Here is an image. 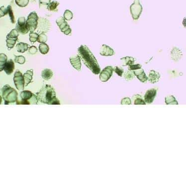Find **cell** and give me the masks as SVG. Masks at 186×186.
Returning <instances> with one entry per match:
<instances>
[{"label": "cell", "instance_id": "6da1fadb", "mask_svg": "<svg viewBox=\"0 0 186 186\" xmlns=\"http://www.w3.org/2000/svg\"><path fill=\"white\" fill-rule=\"evenodd\" d=\"M78 56L85 65L95 75L100 73V66L97 60L86 45H81L78 50Z\"/></svg>", "mask_w": 186, "mask_h": 186}, {"label": "cell", "instance_id": "7a4b0ae2", "mask_svg": "<svg viewBox=\"0 0 186 186\" xmlns=\"http://www.w3.org/2000/svg\"><path fill=\"white\" fill-rule=\"evenodd\" d=\"M38 101L48 105H60V102L56 97L55 89L50 85H47L36 94Z\"/></svg>", "mask_w": 186, "mask_h": 186}, {"label": "cell", "instance_id": "3957f363", "mask_svg": "<svg viewBox=\"0 0 186 186\" xmlns=\"http://www.w3.org/2000/svg\"><path fill=\"white\" fill-rule=\"evenodd\" d=\"M2 91L5 105L16 102L18 99V93L16 90L7 85L2 88Z\"/></svg>", "mask_w": 186, "mask_h": 186}, {"label": "cell", "instance_id": "277c9868", "mask_svg": "<svg viewBox=\"0 0 186 186\" xmlns=\"http://www.w3.org/2000/svg\"><path fill=\"white\" fill-rule=\"evenodd\" d=\"M20 96L21 100H17L16 101L17 105H36L38 101L36 95H34L29 90H22Z\"/></svg>", "mask_w": 186, "mask_h": 186}, {"label": "cell", "instance_id": "5b68a950", "mask_svg": "<svg viewBox=\"0 0 186 186\" xmlns=\"http://www.w3.org/2000/svg\"><path fill=\"white\" fill-rule=\"evenodd\" d=\"M38 17L35 12H32L29 15L26 21V25L30 32L35 30L38 25Z\"/></svg>", "mask_w": 186, "mask_h": 186}, {"label": "cell", "instance_id": "8992f818", "mask_svg": "<svg viewBox=\"0 0 186 186\" xmlns=\"http://www.w3.org/2000/svg\"><path fill=\"white\" fill-rule=\"evenodd\" d=\"M19 34L16 29H14L7 36V46L9 50L14 48L18 40Z\"/></svg>", "mask_w": 186, "mask_h": 186}, {"label": "cell", "instance_id": "52a82bcc", "mask_svg": "<svg viewBox=\"0 0 186 186\" xmlns=\"http://www.w3.org/2000/svg\"><path fill=\"white\" fill-rule=\"evenodd\" d=\"M130 11L134 20H137L139 18L142 11V7L140 4V0H135L134 3L130 7Z\"/></svg>", "mask_w": 186, "mask_h": 186}, {"label": "cell", "instance_id": "ba28073f", "mask_svg": "<svg viewBox=\"0 0 186 186\" xmlns=\"http://www.w3.org/2000/svg\"><path fill=\"white\" fill-rule=\"evenodd\" d=\"M56 23L58 26H59L60 29L61 31L65 35H68L71 34V28L64 18L62 17L58 18L56 20Z\"/></svg>", "mask_w": 186, "mask_h": 186}, {"label": "cell", "instance_id": "9c48e42d", "mask_svg": "<svg viewBox=\"0 0 186 186\" xmlns=\"http://www.w3.org/2000/svg\"><path fill=\"white\" fill-rule=\"evenodd\" d=\"M14 81L17 89L19 90H23L25 86V80L22 73L19 71H17L15 73Z\"/></svg>", "mask_w": 186, "mask_h": 186}, {"label": "cell", "instance_id": "30bf717a", "mask_svg": "<svg viewBox=\"0 0 186 186\" xmlns=\"http://www.w3.org/2000/svg\"><path fill=\"white\" fill-rule=\"evenodd\" d=\"M16 29L18 33L23 35L28 33L29 32L26 25V20L25 17H21L18 18V23L16 25Z\"/></svg>", "mask_w": 186, "mask_h": 186}, {"label": "cell", "instance_id": "8fae6325", "mask_svg": "<svg viewBox=\"0 0 186 186\" xmlns=\"http://www.w3.org/2000/svg\"><path fill=\"white\" fill-rule=\"evenodd\" d=\"M113 71V68L112 66H107L104 68L100 74V81L102 82L107 81L112 75Z\"/></svg>", "mask_w": 186, "mask_h": 186}, {"label": "cell", "instance_id": "7c38bea8", "mask_svg": "<svg viewBox=\"0 0 186 186\" xmlns=\"http://www.w3.org/2000/svg\"><path fill=\"white\" fill-rule=\"evenodd\" d=\"M157 94V89L155 88L148 90L144 97V101L148 104H151L153 102L154 99L155 97L156 96Z\"/></svg>", "mask_w": 186, "mask_h": 186}, {"label": "cell", "instance_id": "4fadbf2b", "mask_svg": "<svg viewBox=\"0 0 186 186\" xmlns=\"http://www.w3.org/2000/svg\"><path fill=\"white\" fill-rule=\"evenodd\" d=\"M70 62L71 63V65L74 68L76 69L77 71H80L81 67V59L78 55H75L71 56L70 58Z\"/></svg>", "mask_w": 186, "mask_h": 186}, {"label": "cell", "instance_id": "5bb4252c", "mask_svg": "<svg viewBox=\"0 0 186 186\" xmlns=\"http://www.w3.org/2000/svg\"><path fill=\"white\" fill-rule=\"evenodd\" d=\"M100 54L102 56H110L114 55L115 52L113 49L110 48L109 46L103 44L102 45L101 47L100 48Z\"/></svg>", "mask_w": 186, "mask_h": 186}, {"label": "cell", "instance_id": "9a60e30c", "mask_svg": "<svg viewBox=\"0 0 186 186\" xmlns=\"http://www.w3.org/2000/svg\"><path fill=\"white\" fill-rule=\"evenodd\" d=\"M135 75L137 77L141 82H146L148 80V77L146 75L144 70L142 68H140L138 70H135L134 71Z\"/></svg>", "mask_w": 186, "mask_h": 186}, {"label": "cell", "instance_id": "2e32d148", "mask_svg": "<svg viewBox=\"0 0 186 186\" xmlns=\"http://www.w3.org/2000/svg\"><path fill=\"white\" fill-rule=\"evenodd\" d=\"M160 78V74L154 70H151L149 73L148 80L151 83L154 84L159 81Z\"/></svg>", "mask_w": 186, "mask_h": 186}, {"label": "cell", "instance_id": "e0dca14e", "mask_svg": "<svg viewBox=\"0 0 186 186\" xmlns=\"http://www.w3.org/2000/svg\"><path fill=\"white\" fill-rule=\"evenodd\" d=\"M14 69H15V63L13 60L11 59L6 62L5 65L4 70L8 75H10L13 73Z\"/></svg>", "mask_w": 186, "mask_h": 186}, {"label": "cell", "instance_id": "ac0fdd59", "mask_svg": "<svg viewBox=\"0 0 186 186\" xmlns=\"http://www.w3.org/2000/svg\"><path fill=\"white\" fill-rule=\"evenodd\" d=\"M183 56L182 51L177 47H174L171 52V56L172 59L176 62L179 60Z\"/></svg>", "mask_w": 186, "mask_h": 186}, {"label": "cell", "instance_id": "d6986e66", "mask_svg": "<svg viewBox=\"0 0 186 186\" xmlns=\"http://www.w3.org/2000/svg\"><path fill=\"white\" fill-rule=\"evenodd\" d=\"M33 70H29L23 74V77L25 80V86H27L32 82L33 77Z\"/></svg>", "mask_w": 186, "mask_h": 186}, {"label": "cell", "instance_id": "ffe728a7", "mask_svg": "<svg viewBox=\"0 0 186 186\" xmlns=\"http://www.w3.org/2000/svg\"><path fill=\"white\" fill-rule=\"evenodd\" d=\"M53 76V71L50 69H45L41 73V77L45 80L48 81L51 79Z\"/></svg>", "mask_w": 186, "mask_h": 186}, {"label": "cell", "instance_id": "44dd1931", "mask_svg": "<svg viewBox=\"0 0 186 186\" xmlns=\"http://www.w3.org/2000/svg\"><path fill=\"white\" fill-rule=\"evenodd\" d=\"M122 61V65L123 66H130L131 65L134 64L135 62V59L131 57H126L122 58L121 59Z\"/></svg>", "mask_w": 186, "mask_h": 186}, {"label": "cell", "instance_id": "7402d4cb", "mask_svg": "<svg viewBox=\"0 0 186 186\" xmlns=\"http://www.w3.org/2000/svg\"><path fill=\"white\" fill-rule=\"evenodd\" d=\"M18 52L20 53H25L27 51L29 48V45L27 43L23 42H20L18 43L16 46Z\"/></svg>", "mask_w": 186, "mask_h": 186}, {"label": "cell", "instance_id": "603a6c76", "mask_svg": "<svg viewBox=\"0 0 186 186\" xmlns=\"http://www.w3.org/2000/svg\"><path fill=\"white\" fill-rule=\"evenodd\" d=\"M8 57L5 54H0V72L4 70L5 65L7 62Z\"/></svg>", "mask_w": 186, "mask_h": 186}, {"label": "cell", "instance_id": "cb8c5ba5", "mask_svg": "<svg viewBox=\"0 0 186 186\" xmlns=\"http://www.w3.org/2000/svg\"><path fill=\"white\" fill-rule=\"evenodd\" d=\"M165 103L167 105H178V102L172 95H169L165 97Z\"/></svg>", "mask_w": 186, "mask_h": 186}, {"label": "cell", "instance_id": "d4e9b609", "mask_svg": "<svg viewBox=\"0 0 186 186\" xmlns=\"http://www.w3.org/2000/svg\"><path fill=\"white\" fill-rule=\"evenodd\" d=\"M39 50L41 54L45 55L48 53L49 50V47L48 46V45L46 43H41L40 44L39 46Z\"/></svg>", "mask_w": 186, "mask_h": 186}, {"label": "cell", "instance_id": "484cf974", "mask_svg": "<svg viewBox=\"0 0 186 186\" xmlns=\"http://www.w3.org/2000/svg\"><path fill=\"white\" fill-rule=\"evenodd\" d=\"M134 97H135L134 101V104L135 105H145L146 103L143 100L141 97L140 95H136Z\"/></svg>", "mask_w": 186, "mask_h": 186}, {"label": "cell", "instance_id": "4316f807", "mask_svg": "<svg viewBox=\"0 0 186 186\" xmlns=\"http://www.w3.org/2000/svg\"><path fill=\"white\" fill-rule=\"evenodd\" d=\"M135 77L134 73V71H127L126 73H125L124 77L127 80V81H131Z\"/></svg>", "mask_w": 186, "mask_h": 186}, {"label": "cell", "instance_id": "83f0119b", "mask_svg": "<svg viewBox=\"0 0 186 186\" xmlns=\"http://www.w3.org/2000/svg\"><path fill=\"white\" fill-rule=\"evenodd\" d=\"M38 34L37 33L34 32H31L29 34V40L32 43H35L37 41L38 37Z\"/></svg>", "mask_w": 186, "mask_h": 186}, {"label": "cell", "instance_id": "f1b7e54d", "mask_svg": "<svg viewBox=\"0 0 186 186\" xmlns=\"http://www.w3.org/2000/svg\"><path fill=\"white\" fill-rule=\"evenodd\" d=\"M47 41V36L44 33H42L39 34L38 37L37 41L38 42L40 43H45Z\"/></svg>", "mask_w": 186, "mask_h": 186}, {"label": "cell", "instance_id": "f546056e", "mask_svg": "<svg viewBox=\"0 0 186 186\" xmlns=\"http://www.w3.org/2000/svg\"><path fill=\"white\" fill-rule=\"evenodd\" d=\"M59 3L57 1H53L51 3H50L48 5V10L53 11L57 8V6L59 5Z\"/></svg>", "mask_w": 186, "mask_h": 186}, {"label": "cell", "instance_id": "4dcf8cb0", "mask_svg": "<svg viewBox=\"0 0 186 186\" xmlns=\"http://www.w3.org/2000/svg\"><path fill=\"white\" fill-rule=\"evenodd\" d=\"M73 18V14L69 10H66V11L65 12L64 14V18L65 20L70 21Z\"/></svg>", "mask_w": 186, "mask_h": 186}, {"label": "cell", "instance_id": "1f68e13d", "mask_svg": "<svg viewBox=\"0 0 186 186\" xmlns=\"http://www.w3.org/2000/svg\"><path fill=\"white\" fill-rule=\"evenodd\" d=\"M15 62L19 64H23L25 62V58L22 56H15Z\"/></svg>", "mask_w": 186, "mask_h": 186}, {"label": "cell", "instance_id": "d6a6232c", "mask_svg": "<svg viewBox=\"0 0 186 186\" xmlns=\"http://www.w3.org/2000/svg\"><path fill=\"white\" fill-rule=\"evenodd\" d=\"M15 1L18 6L21 7H25L28 5L29 0H15Z\"/></svg>", "mask_w": 186, "mask_h": 186}, {"label": "cell", "instance_id": "836d02e7", "mask_svg": "<svg viewBox=\"0 0 186 186\" xmlns=\"http://www.w3.org/2000/svg\"><path fill=\"white\" fill-rule=\"evenodd\" d=\"M7 8H8V14H9V15H10V18H11V20L12 22V23H14L15 22V17H14V14H13V12H12V9L11 6H8Z\"/></svg>", "mask_w": 186, "mask_h": 186}, {"label": "cell", "instance_id": "e575fe53", "mask_svg": "<svg viewBox=\"0 0 186 186\" xmlns=\"http://www.w3.org/2000/svg\"><path fill=\"white\" fill-rule=\"evenodd\" d=\"M114 71H115V73H116L120 77H122L123 74L124 73V70L121 68L119 67L118 66H116L113 68Z\"/></svg>", "mask_w": 186, "mask_h": 186}, {"label": "cell", "instance_id": "d590c367", "mask_svg": "<svg viewBox=\"0 0 186 186\" xmlns=\"http://www.w3.org/2000/svg\"><path fill=\"white\" fill-rule=\"evenodd\" d=\"M141 68V65L140 64L131 65L129 66V69L130 71H135V70H138L140 68Z\"/></svg>", "mask_w": 186, "mask_h": 186}, {"label": "cell", "instance_id": "8d00e7d4", "mask_svg": "<svg viewBox=\"0 0 186 186\" xmlns=\"http://www.w3.org/2000/svg\"><path fill=\"white\" fill-rule=\"evenodd\" d=\"M7 14H8V8H5L4 6H2V7L0 8V18L4 17V15H6Z\"/></svg>", "mask_w": 186, "mask_h": 186}, {"label": "cell", "instance_id": "74e56055", "mask_svg": "<svg viewBox=\"0 0 186 186\" xmlns=\"http://www.w3.org/2000/svg\"><path fill=\"white\" fill-rule=\"evenodd\" d=\"M37 51H38L37 48L35 46H32L28 48L29 53L32 54V55L35 54L37 53Z\"/></svg>", "mask_w": 186, "mask_h": 186}, {"label": "cell", "instance_id": "f35d334b", "mask_svg": "<svg viewBox=\"0 0 186 186\" xmlns=\"http://www.w3.org/2000/svg\"><path fill=\"white\" fill-rule=\"evenodd\" d=\"M131 100L130 98L126 97L122 99L121 101V104H125V105H131Z\"/></svg>", "mask_w": 186, "mask_h": 186}, {"label": "cell", "instance_id": "ab89813d", "mask_svg": "<svg viewBox=\"0 0 186 186\" xmlns=\"http://www.w3.org/2000/svg\"><path fill=\"white\" fill-rule=\"evenodd\" d=\"M51 0H39L40 4L49 5Z\"/></svg>", "mask_w": 186, "mask_h": 186}, {"label": "cell", "instance_id": "60d3db41", "mask_svg": "<svg viewBox=\"0 0 186 186\" xmlns=\"http://www.w3.org/2000/svg\"><path fill=\"white\" fill-rule=\"evenodd\" d=\"M2 102V97L0 95V104H1Z\"/></svg>", "mask_w": 186, "mask_h": 186}]
</instances>
